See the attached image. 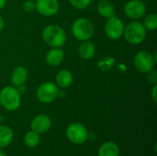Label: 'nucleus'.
<instances>
[{"instance_id":"f257e3e1","label":"nucleus","mask_w":157,"mask_h":156,"mask_svg":"<svg viewBox=\"0 0 157 156\" xmlns=\"http://www.w3.org/2000/svg\"><path fill=\"white\" fill-rule=\"evenodd\" d=\"M41 35L44 42L52 48H62L66 42L65 30L57 25H49L45 27Z\"/></svg>"},{"instance_id":"f03ea898","label":"nucleus","mask_w":157,"mask_h":156,"mask_svg":"<svg viewBox=\"0 0 157 156\" xmlns=\"http://www.w3.org/2000/svg\"><path fill=\"white\" fill-rule=\"evenodd\" d=\"M21 104V94L15 86H5L0 91V105L6 110L14 111L19 108Z\"/></svg>"},{"instance_id":"7ed1b4c3","label":"nucleus","mask_w":157,"mask_h":156,"mask_svg":"<svg viewBox=\"0 0 157 156\" xmlns=\"http://www.w3.org/2000/svg\"><path fill=\"white\" fill-rule=\"evenodd\" d=\"M94 32V25L88 18H77L72 25V33L74 37L78 40H89L93 37Z\"/></svg>"},{"instance_id":"20e7f679","label":"nucleus","mask_w":157,"mask_h":156,"mask_svg":"<svg viewBox=\"0 0 157 156\" xmlns=\"http://www.w3.org/2000/svg\"><path fill=\"white\" fill-rule=\"evenodd\" d=\"M123 35L128 43L136 45L144 40L146 37V29L143 23L138 21H132L126 27H124Z\"/></svg>"},{"instance_id":"39448f33","label":"nucleus","mask_w":157,"mask_h":156,"mask_svg":"<svg viewBox=\"0 0 157 156\" xmlns=\"http://www.w3.org/2000/svg\"><path fill=\"white\" fill-rule=\"evenodd\" d=\"M156 63L155 56L154 57L150 52L146 51H138L133 60V63L135 68L144 74H148L152 70H154L155 64Z\"/></svg>"},{"instance_id":"423d86ee","label":"nucleus","mask_w":157,"mask_h":156,"mask_svg":"<svg viewBox=\"0 0 157 156\" xmlns=\"http://www.w3.org/2000/svg\"><path fill=\"white\" fill-rule=\"evenodd\" d=\"M59 96V87L52 82H44L37 89L36 97L41 103H51Z\"/></svg>"},{"instance_id":"0eeeda50","label":"nucleus","mask_w":157,"mask_h":156,"mask_svg":"<svg viewBox=\"0 0 157 156\" xmlns=\"http://www.w3.org/2000/svg\"><path fill=\"white\" fill-rule=\"evenodd\" d=\"M123 30L124 24L121 18L115 16L108 18L104 27V31L109 39L113 40H119L123 35Z\"/></svg>"},{"instance_id":"6e6552de","label":"nucleus","mask_w":157,"mask_h":156,"mask_svg":"<svg viewBox=\"0 0 157 156\" xmlns=\"http://www.w3.org/2000/svg\"><path fill=\"white\" fill-rule=\"evenodd\" d=\"M66 136L69 139V141H71L72 143L76 144H81L86 141L88 137V133L84 125L75 122L70 124L67 127Z\"/></svg>"},{"instance_id":"1a4fd4ad","label":"nucleus","mask_w":157,"mask_h":156,"mask_svg":"<svg viewBox=\"0 0 157 156\" xmlns=\"http://www.w3.org/2000/svg\"><path fill=\"white\" fill-rule=\"evenodd\" d=\"M146 13V6L141 0H130L124 6V14L131 19H139Z\"/></svg>"},{"instance_id":"9d476101","label":"nucleus","mask_w":157,"mask_h":156,"mask_svg":"<svg viewBox=\"0 0 157 156\" xmlns=\"http://www.w3.org/2000/svg\"><path fill=\"white\" fill-rule=\"evenodd\" d=\"M36 10L44 17H52L59 10L58 0H36Z\"/></svg>"},{"instance_id":"9b49d317","label":"nucleus","mask_w":157,"mask_h":156,"mask_svg":"<svg viewBox=\"0 0 157 156\" xmlns=\"http://www.w3.org/2000/svg\"><path fill=\"white\" fill-rule=\"evenodd\" d=\"M51 125H52L51 119L48 116L41 114L36 116L32 120L30 123V128L33 131L37 132L38 134H41L48 131L51 128Z\"/></svg>"},{"instance_id":"f8f14e48","label":"nucleus","mask_w":157,"mask_h":156,"mask_svg":"<svg viewBox=\"0 0 157 156\" xmlns=\"http://www.w3.org/2000/svg\"><path fill=\"white\" fill-rule=\"evenodd\" d=\"M64 58V51L61 48L51 49L45 56L46 63L51 66H57L62 63Z\"/></svg>"},{"instance_id":"ddd939ff","label":"nucleus","mask_w":157,"mask_h":156,"mask_svg":"<svg viewBox=\"0 0 157 156\" xmlns=\"http://www.w3.org/2000/svg\"><path fill=\"white\" fill-rule=\"evenodd\" d=\"M28 78V72L23 66H17L11 74V82L15 87L23 86Z\"/></svg>"},{"instance_id":"4468645a","label":"nucleus","mask_w":157,"mask_h":156,"mask_svg":"<svg viewBox=\"0 0 157 156\" xmlns=\"http://www.w3.org/2000/svg\"><path fill=\"white\" fill-rule=\"evenodd\" d=\"M96 53V47L94 43L89 40L83 41L78 47V54L83 60H89L94 57Z\"/></svg>"},{"instance_id":"2eb2a0df","label":"nucleus","mask_w":157,"mask_h":156,"mask_svg":"<svg viewBox=\"0 0 157 156\" xmlns=\"http://www.w3.org/2000/svg\"><path fill=\"white\" fill-rule=\"evenodd\" d=\"M73 74L68 70H62L60 71L55 78L56 86L62 89H64L68 86H70L73 83Z\"/></svg>"},{"instance_id":"dca6fc26","label":"nucleus","mask_w":157,"mask_h":156,"mask_svg":"<svg viewBox=\"0 0 157 156\" xmlns=\"http://www.w3.org/2000/svg\"><path fill=\"white\" fill-rule=\"evenodd\" d=\"M98 12L104 17H111L115 15V8L114 6L109 0H101L98 4Z\"/></svg>"},{"instance_id":"f3484780","label":"nucleus","mask_w":157,"mask_h":156,"mask_svg":"<svg viewBox=\"0 0 157 156\" xmlns=\"http://www.w3.org/2000/svg\"><path fill=\"white\" fill-rule=\"evenodd\" d=\"M120 149L116 143L108 142L103 143L98 151V156H119Z\"/></svg>"},{"instance_id":"a211bd4d","label":"nucleus","mask_w":157,"mask_h":156,"mask_svg":"<svg viewBox=\"0 0 157 156\" xmlns=\"http://www.w3.org/2000/svg\"><path fill=\"white\" fill-rule=\"evenodd\" d=\"M14 134L12 130L5 125H0V148L6 147L13 140Z\"/></svg>"},{"instance_id":"6ab92c4d","label":"nucleus","mask_w":157,"mask_h":156,"mask_svg":"<svg viewBox=\"0 0 157 156\" xmlns=\"http://www.w3.org/2000/svg\"><path fill=\"white\" fill-rule=\"evenodd\" d=\"M24 141H25V143L27 144V146L33 148V147H36L40 143V135L37 132L31 131L28 132L25 135Z\"/></svg>"},{"instance_id":"aec40b11","label":"nucleus","mask_w":157,"mask_h":156,"mask_svg":"<svg viewBox=\"0 0 157 156\" xmlns=\"http://www.w3.org/2000/svg\"><path fill=\"white\" fill-rule=\"evenodd\" d=\"M144 27L145 28L146 30H155L157 28V15L153 13L147 15L143 23Z\"/></svg>"},{"instance_id":"412c9836","label":"nucleus","mask_w":157,"mask_h":156,"mask_svg":"<svg viewBox=\"0 0 157 156\" xmlns=\"http://www.w3.org/2000/svg\"><path fill=\"white\" fill-rule=\"evenodd\" d=\"M73 7L77 10L86 9L91 3V0H69Z\"/></svg>"},{"instance_id":"4be33fe9","label":"nucleus","mask_w":157,"mask_h":156,"mask_svg":"<svg viewBox=\"0 0 157 156\" xmlns=\"http://www.w3.org/2000/svg\"><path fill=\"white\" fill-rule=\"evenodd\" d=\"M23 9L26 11V12H33L34 10H36V5H35V2L32 1V0H27L23 6H22Z\"/></svg>"},{"instance_id":"5701e85b","label":"nucleus","mask_w":157,"mask_h":156,"mask_svg":"<svg viewBox=\"0 0 157 156\" xmlns=\"http://www.w3.org/2000/svg\"><path fill=\"white\" fill-rule=\"evenodd\" d=\"M156 91H157V85L155 84V85L154 86V87H153V90H152V97H153V99H154V101H155V102H156L157 101Z\"/></svg>"},{"instance_id":"b1692460","label":"nucleus","mask_w":157,"mask_h":156,"mask_svg":"<svg viewBox=\"0 0 157 156\" xmlns=\"http://www.w3.org/2000/svg\"><path fill=\"white\" fill-rule=\"evenodd\" d=\"M4 26H5V22H4V19H3V17L0 16V32L3 30V29H4Z\"/></svg>"},{"instance_id":"393cba45","label":"nucleus","mask_w":157,"mask_h":156,"mask_svg":"<svg viewBox=\"0 0 157 156\" xmlns=\"http://www.w3.org/2000/svg\"><path fill=\"white\" fill-rule=\"evenodd\" d=\"M6 5V0H0V10L5 6Z\"/></svg>"},{"instance_id":"a878e982","label":"nucleus","mask_w":157,"mask_h":156,"mask_svg":"<svg viewBox=\"0 0 157 156\" xmlns=\"http://www.w3.org/2000/svg\"><path fill=\"white\" fill-rule=\"evenodd\" d=\"M0 156H7L4 152H2V151H0Z\"/></svg>"},{"instance_id":"bb28decb","label":"nucleus","mask_w":157,"mask_h":156,"mask_svg":"<svg viewBox=\"0 0 157 156\" xmlns=\"http://www.w3.org/2000/svg\"><path fill=\"white\" fill-rule=\"evenodd\" d=\"M32 1H34V0H32Z\"/></svg>"}]
</instances>
